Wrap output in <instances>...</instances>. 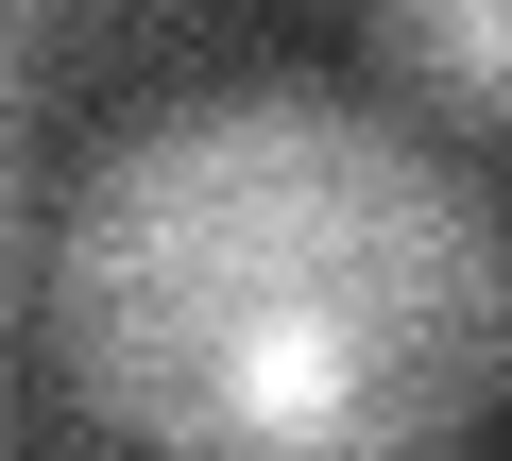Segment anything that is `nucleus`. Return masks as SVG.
Here are the masks:
<instances>
[{
  "label": "nucleus",
  "mask_w": 512,
  "mask_h": 461,
  "mask_svg": "<svg viewBox=\"0 0 512 461\" xmlns=\"http://www.w3.org/2000/svg\"><path fill=\"white\" fill-rule=\"evenodd\" d=\"M52 376L137 461H461L512 410L495 188L308 69L171 86L52 222Z\"/></svg>",
  "instance_id": "nucleus-1"
},
{
  "label": "nucleus",
  "mask_w": 512,
  "mask_h": 461,
  "mask_svg": "<svg viewBox=\"0 0 512 461\" xmlns=\"http://www.w3.org/2000/svg\"><path fill=\"white\" fill-rule=\"evenodd\" d=\"M359 52H376L427 120L512 137V0H376V18H359Z\"/></svg>",
  "instance_id": "nucleus-2"
},
{
  "label": "nucleus",
  "mask_w": 512,
  "mask_h": 461,
  "mask_svg": "<svg viewBox=\"0 0 512 461\" xmlns=\"http://www.w3.org/2000/svg\"><path fill=\"white\" fill-rule=\"evenodd\" d=\"M35 274H52V240H35V154H18V103H0V325H18Z\"/></svg>",
  "instance_id": "nucleus-3"
},
{
  "label": "nucleus",
  "mask_w": 512,
  "mask_h": 461,
  "mask_svg": "<svg viewBox=\"0 0 512 461\" xmlns=\"http://www.w3.org/2000/svg\"><path fill=\"white\" fill-rule=\"evenodd\" d=\"M52 52H69V18H35V0H0V103H18V86H35Z\"/></svg>",
  "instance_id": "nucleus-4"
}]
</instances>
